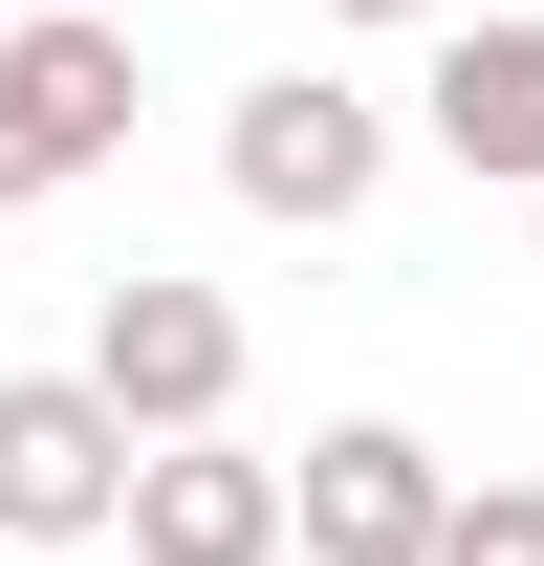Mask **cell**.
I'll return each instance as SVG.
<instances>
[{"label":"cell","instance_id":"1","mask_svg":"<svg viewBox=\"0 0 544 566\" xmlns=\"http://www.w3.org/2000/svg\"><path fill=\"white\" fill-rule=\"evenodd\" d=\"M87 392H109V436H218L240 415V305H218V283H175V262H132L109 283V305H87Z\"/></svg>","mask_w":544,"mask_h":566},{"label":"cell","instance_id":"4","mask_svg":"<svg viewBox=\"0 0 544 566\" xmlns=\"http://www.w3.org/2000/svg\"><path fill=\"white\" fill-rule=\"evenodd\" d=\"M132 501V436L87 370H0V545H87Z\"/></svg>","mask_w":544,"mask_h":566},{"label":"cell","instance_id":"6","mask_svg":"<svg viewBox=\"0 0 544 566\" xmlns=\"http://www.w3.org/2000/svg\"><path fill=\"white\" fill-rule=\"evenodd\" d=\"M109 523H132V566H283V480L218 458V436H153Z\"/></svg>","mask_w":544,"mask_h":566},{"label":"cell","instance_id":"2","mask_svg":"<svg viewBox=\"0 0 544 566\" xmlns=\"http://www.w3.org/2000/svg\"><path fill=\"white\" fill-rule=\"evenodd\" d=\"M218 175H240V218H370V175H393V109L370 87H327V66H262L240 109H218Z\"/></svg>","mask_w":544,"mask_h":566},{"label":"cell","instance_id":"5","mask_svg":"<svg viewBox=\"0 0 544 566\" xmlns=\"http://www.w3.org/2000/svg\"><path fill=\"white\" fill-rule=\"evenodd\" d=\"M0 132L44 153V197H66L87 153H132V22H87V0H44V22L0 44Z\"/></svg>","mask_w":544,"mask_h":566},{"label":"cell","instance_id":"10","mask_svg":"<svg viewBox=\"0 0 544 566\" xmlns=\"http://www.w3.org/2000/svg\"><path fill=\"white\" fill-rule=\"evenodd\" d=\"M327 22H458V0H327Z\"/></svg>","mask_w":544,"mask_h":566},{"label":"cell","instance_id":"9","mask_svg":"<svg viewBox=\"0 0 544 566\" xmlns=\"http://www.w3.org/2000/svg\"><path fill=\"white\" fill-rule=\"evenodd\" d=\"M22 197H44V153H22V132H0V218H22Z\"/></svg>","mask_w":544,"mask_h":566},{"label":"cell","instance_id":"3","mask_svg":"<svg viewBox=\"0 0 544 566\" xmlns=\"http://www.w3.org/2000/svg\"><path fill=\"white\" fill-rule=\"evenodd\" d=\"M436 523H458V480H436V436H393V415H327L305 480H283V545L305 566H436Z\"/></svg>","mask_w":544,"mask_h":566},{"label":"cell","instance_id":"11","mask_svg":"<svg viewBox=\"0 0 544 566\" xmlns=\"http://www.w3.org/2000/svg\"><path fill=\"white\" fill-rule=\"evenodd\" d=\"M22 22H44V0H22Z\"/></svg>","mask_w":544,"mask_h":566},{"label":"cell","instance_id":"7","mask_svg":"<svg viewBox=\"0 0 544 566\" xmlns=\"http://www.w3.org/2000/svg\"><path fill=\"white\" fill-rule=\"evenodd\" d=\"M414 109H436V153H458V175H501V197H544V22H458Z\"/></svg>","mask_w":544,"mask_h":566},{"label":"cell","instance_id":"12","mask_svg":"<svg viewBox=\"0 0 544 566\" xmlns=\"http://www.w3.org/2000/svg\"><path fill=\"white\" fill-rule=\"evenodd\" d=\"M0 566H22V545H0Z\"/></svg>","mask_w":544,"mask_h":566},{"label":"cell","instance_id":"8","mask_svg":"<svg viewBox=\"0 0 544 566\" xmlns=\"http://www.w3.org/2000/svg\"><path fill=\"white\" fill-rule=\"evenodd\" d=\"M436 566H544V480H458V523H436Z\"/></svg>","mask_w":544,"mask_h":566}]
</instances>
